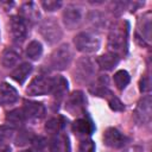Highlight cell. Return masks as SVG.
<instances>
[{
  "label": "cell",
  "mask_w": 152,
  "mask_h": 152,
  "mask_svg": "<svg viewBox=\"0 0 152 152\" xmlns=\"http://www.w3.org/2000/svg\"><path fill=\"white\" fill-rule=\"evenodd\" d=\"M127 37H128V24L127 21L116 23L109 31L108 34V48L110 52L119 55L124 52L127 48Z\"/></svg>",
  "instance_id": "6da1fadb"
},
{
  "label": "cell",
  "mask_w": 152,
  "mask_h": 152,
  "mask_svg": "<svg viewBox=\"0 0 152 152\" xmlns=\"http://www.w3.org/2000/svg\"><path fill=\"white\" fill-rule=\"evenodd\" d=\"M39 32L42 37L45 39V42L49 44H56L61 40L63 36L62 28L55 18L44 19L39 25Z\"/></svg>",
  "instance_id": "7a4b0ae2"
},
{
  "label": "cell",
  "mask_w": 152,
  "mask_h": 152,
  "mask_svg": "<svg viewBox=\"0 0 152 152\" xmlns=\"http://www.w3.org/2000/svg\"><path fill=\"white\" fill-rule=\"evenodd\" d=\"M75 48L83 53H91L99 50L100 48V38L90 32H80L74 38Z\"/></svg>",
  "instance_id": "3957f363"
},
{
  "label": "cell",
  "mask_w": 152,
  "mask_h": 152,
  "mask_svg": "<svg viewBox=\"0 0 152 152\" xmlns=\"http://www.w3.org/2000/svg\"><path fill=\"white\" fill-rule=\"evenodd\" d=\"M72 61V51L69 44H62L50 56V66L55 70L66 69Z\"/></svg>",
  "instance_id": "277c9868"
},
{
  "label": "cell",
  "mask_w": 152,
  "mask_h": 152,
  "mask_svg": "<svg viewBox=\"0 0 152 152\" xmlns=\"http://www.w3.org/2000/svg\"><path fill=\"white\" fill-rule=\"evenodd\" d=\"M51 86H52V78L40 75V76H36L30 82L26 91L28 95H32V96L46 95L51 93Z\"/></svg>",
  "instance_id": "5b68a950"
},
{
  "label": "cell",
  "mask_w": 152,
  "mask_h": 152,
  "mask_svg": "<svg viewBox=\"0 0 152 152\" xmlns=\"http://www.w3.org/2000/svg\"><path fill=\"white\" fill-rule=\"evenodd\" d=\"M151 116H152V108H151V96L146 95L144 96L139 102L138 106L134 110L133 118L134 121L138 125H147L151 121Z\"/></svg>",
  "instance_id": "8992f818"
},
{
  "label": "cell",
  "mask_w": 152,
  "mask_h": 152,
  "mask_svg": "<svg viewBox=\"0 0 152 152\" xmlns=\"http://www.w3.org/2000/svg\"><path fill=\"white\" fill-rule=\"evenodd\" d=\"M95 75V66L91 59L88 57H82L77 61L76 69H75V78L78 82H88Z\"/></svg>",
  "instance_id": "52a82bcc"
},
{
  "label": "cell",
  "mask_w": 152,
  "mask_h": 152,
  "mask_svg": "<svg viewBox=\"0 0 152 152\" xmlns=\"http://www.w3.org/2000/svg\"><path fill=\"white\" fill-rule=\"evenodd\" d=\"M87 100L83 95L82 91H74L66 100L65 103V109L71 114V115H80L83 113L86 108Z\"/></svg>",
  "instance_id": "ba28073f"
},
{
  "label": "cell",
  "mask_w": 152,
  "mask_h": 152,
  "mask_svg": "<svg viewBox=\"0 0 152 152\" xmlns=\"http://www.w3.org/2000/svg\"><path fill=\"white\" fill-rule=\"evenodd\" d=\"M82 20V11L75 5H68L63 11V21L66 28H76Z\"/></svg>",
  "instance_id": "9c48e42d"
},
{
  "label": "cell",
  "mask_w": 152,
  "mask_h": 152,
  "mask_svg": "<svg viewBox=\"0 0 152 152\" xmlns=\"http://www.w3.org/2000/svg\"><path fill=\"white\" fill-rule=\"evenodd\" d=\"M103 142L112 148H121L126 145L127 138L119 129L110 127L107 128L103 133Z\"/></svg>",
  "instance_id": "30bf717a"
},
{
  "label": "cell",
  "mask_w": 152,
  "mask_h": 152,
  "mask_svg": "<svg viewBox=\"0 0 152 152\" xmlns=\"http://www.w3.org/2000/svg\"><path fill=\"white\" fill-rule=\"evenodd\" d=\"M11 32L15 43H21L27 36V25L21 17H12L11 19Z\"/></svg>",
  "instance_id": "8fae6325"
},
{
  "label": "cell",
  "mask_w": 152,
  "mask_h": 152,
  "mask_svg": "<svg viewBox=\"0 0 152 152\" xmlns=\"http://www.w3.org/2000/svg\"><path fill=\"white\" fill-rule=\"evenodd\" d=\"M21 109L26 119H40L45 114V107L40 102H26Z\"/></svg>",
  "instance_id": "7c38bea8"
},
{
  "label": "cell",
  "mask_w": 152,
  "mask_h": 152,
  "mask_svg": "<svg viewBox=\"0 0 152 152\" xmlns=\"http://www.w3.org/2000/svg\"><path fill=\"white\" fill-rule=\"evenodd\" d=\"M138 36L147 43L151 42V12L142 14L138 23Z\"/></svg>",
  "instance_id": "4fadbf2b"
},
{
  "label": "cell",
  "mask_w": 152,
  "mask_h": 152,
  "mask_svg": "<svg viewBox=\"0 0 152 152\" xmlns=\"http://www.w3.org/2000/svg\"><path fill=\"white\" fill-rule=\"evenodd\" d=\"M18 100V93L17 90L8 83L0 84V104L7 106L13 104Z\"/></svg>",
  "instance_id": "5bb4252c"
},
{
  "label": "cell",
  "mask_w": 152,
  "mask_h": 152,
  "mask_svg": "<svg viewBox=\"0 0 152 152\" xmlns=\"http://www.w3.org/2000/svg\"><path fill=\"white\" fill-rule=\"evenodd\" d=\"M50 151L51 152H70L69 139L65 134L57 133L50 141Z\"/></svg>",
  "instance_id": "9a60e30c"
},
{
  "label": "cell",
  "mask_w": 152,
  "mask_h": 152,
  "mask_svg": "<svg viewBox=\"0 0 152 152\" xmlns=\"http://www.w3.org/2000/svg\"><path fill=\"white\" fill-rule=\"evenodd\" d=\"M72 131L78 137L90 135L94 132V125H93V122L90 120L81 118V119H77V120L74 121V124H72Z\"/></svg>",
  "instance_id": "2e32d148"
},
{
  "label": "cell",
  "mask_w": 152,
  "mask_h": 152,
  "mask_svg": "<svg viewBox=\"0 0 152 152\" xmlns=\"http://www.w3.org/2000/svg\"><path fill=\"white\" fill-rule=\"evenodd\" d=\"M96 63L100 66V69H102V70H112L119 63V55L109 51V52L100 56L96 59Z\"/></svg>",
  "instance_id": "e0dca14e"
},
{
  "label": "cell",
  "mask_w": 152,
  "mask_h": 152,
  "mask_svg": "<svg viewBox=\"0 0 152 152\" xmlns=\"http://www.w3.org/2000/svg\"><path fill=\"white\" fill-rule=\"evenodd\" d=\"M31 71H32V65H31L30 63H21L20 65H18V66L12 71L11 77H12L15 82L23 84V83L25 82V80L28 77V75L31 74Z\"/></svg>",
  "instance_id": "ac0fdd59"
},
{
  "label": "cell",
  "mask_w": 152,
  "mask_h": 152,
  "mask_svg": "<svg viewBox=\"0 0 152 152\" xmlns=\"http://www.w3.org/2000/svg\"><path fill=\"white\" fill-rule=\"evenodd\" d=\"M68 90V81L62 76H56L52 78L51 93L56 97H62Z\"/></svg>",
  "instance_id": "d6986e66"
},
{
  "label": "cell",
  "mask_w": 152,
  "mask_h": 152,
  "mask_svg": "<svg viewBox=\"0 0 152 152\" xmlns=\"http://www.w3.org/2000/svg\"><path fill=\"white\" fill-rule=\"evenodd\" d=\"M19 58H20V56H19V53H18L15 50H13V49H11V48H7V49L2 52V56H1V64H2L5 68H12V66H14V65L18 63Z\"/></svg>",
  "instance_id": "ffe728a7"
},
{
  "label": "cell",
  "mask_w": 152,
  "mask_h": 152,
  "mask_svg": "<svg viewBox=\"0 0 152 152\" xmlns=\"http://www.w3.org/2000/svg\"><path fill=\"white\" fill-rule=\"evenodd\" d=\"M42 53H43V46L38 40H32L26 46V56L32 61L39 59Z\"/></svg>",
  "instance_id": "44dd1931"
},
{
  "label": "cell",
  "mask_w": 152,
  "mask_h": 152,
  "mask_svg": "<svg viewBox=\"0 0 152 152\" xmlns=\"http://www.w3.org/2000/svg\"><path fill=\"white\" fill-rule=\"evenodd\" d=\"M129 74L126 70H119L114 74V83L118 89L122 90L127 87V84L129 83Z\"/></svg>",
  "instance_id": "7402d4cb"
},
{
  "label": "cell",
  "mask_w": 152,
  "mask_h": 152,
  "mask_svg": "<svg viewBox=\"0 0 152 152\" xmlns=\"http://www.w3.org/2000/svg\"><path fill=\"white\" fill-rule=\"evenodd\" d=\"M21 13H23V19H27V20H36L37 17H39V13L37 11V8L34 7V5L32 2L25 4L21 7Z\"/></svg>",
  "instance_id": "603a6c76"
},
{
  "label": "cell",
  "mask_w": 152,
  "mask_h": 152,
  "mask_svg": "<svg viewBox=\"0 0 152 152\" xmlns=\"http://www.w3.org/2000/svg\"><path fill=\"white\" fill-rule=\"evenodd\" d=\"M6 120L10 122V124H13V125H19L21 122H24L26 120L24 113H23V109H14L12 112H10L6 116Z\"/></svg>",
  "instance_id": "cb8c5ba5"
},
{
  "label": "cell",
  "mask_w": 152,
  "mask_h": 152,
  "mask_svg": "<svg viewBox=\"0 0 152 152\" xmlns=\"http://www.w3.org/2000/svg\"><path fill=\"white\" fill-rule=\"evenodd\" d=\"M62 127H63V121H62V119H58V118L50 119L45 125V129L50 133H53V134L59 133Z\"/></svg>",
  "instance_id": "d4e9b609"
},
{
  "label": "cell",
  "mask_w": 152,
  "mask_h": 152,
  "mask_svg": "<svg viewBox=\"0 0 152 152\" xmlns=\"http://www.w3.org/2000/svg\"><path fill=\"white\" fill-rule=\"evenodd\" d=\"M108 103H109L110 109H113V110H115V112H121V110L125 109L124 103H122L118 97H115L114 95H112V96L108 99Z\"/></svg>",
  "instance_id": "484cf974"
},
{
  "label": "cell",
  "mask_w": 152,
  "mask_h": 152,
  "mask_svg": "<svg viewBox=\"0 0 152 152\" xmlns=\"http://www.w3.org/2000/svg\"><path fill=\"white\" fill-rule=\"evenodd\" d=\"M42 6L44 7V10H46L49 12H52V11L58 10L62 6V2L56 1V0H45V1H42Z\"/></svg>",
  "instance_id": "4316f807"
},
{
  "label": "cell",
  "mask_w": 152,
  "mask_h": 152,
  "mask_svg": "<svg viewBox=\"0 0 152 152\" xmlns=\"http://www.w3.org/2000/svg\"><path fill=\"white\" fill-rule=\"evenodd\" d=\"M78 152H95V144H94V141L90 140V139L83 140L80 144Z\"/></svg>",
  "instance_id": "83f0119b"
},
{
  "label": "cell",
  "mask_w": 152,
  "mask_h": 152,
  "mask_svg": "<svg viewBox=\"0 0 152 152\" xmlns=\"http://www.w3.org/2000/svg\"><path fill=\"white\" fill-rule=\"evenodd\" d=\"M150 90V78L148 77H144L140 81V91H148Z\"/></svg>",
  "instance_id": "f1b7e54d"
},
{
  "label": "cell",
  "mask_w": 152,
  "mask_h": 152,
  "mask_svg": "<svg viewBox=\"0 0 152 152\" xmlns=\"http://www.w3.org/2000/svg\"><path fill=\"white\" fill-rule=\"evenodd\" d=\"M19 152H32V151H30V150H24V151H19Z\"/></svg>",
  "instance_id": "f546056e"
}]
</instances>
